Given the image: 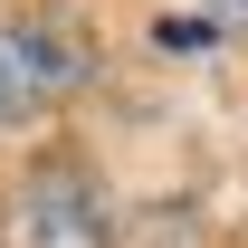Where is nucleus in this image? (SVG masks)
Instances as JSON below:
<instances>
[{
  "label": "nucleus",
  "mask_w": 248,
  "mask_h": 248,
  "mask_svg": "<svg viewBox=\"0 0 248 248\" xmlns=\"http://www.w3.org/2000/svg\"><path fill=\"white\" fill-rule=\"evenodd\" d=\"M86 29H67V19H0V124L10 115H48L58 95L86 86Z\"/></svg>",
  "instance_id": "obj_1"
},
{
  "label": "nucleus",
  "mask_w": 248,
  "mask_h": 248,
  "mask_svg": "<svg viewBox=\"0 0 248 248\" xmlns=\"http://www.w3.org/2000/svg\"><path fill=\"white\" fill-rule=\"evenodd\" d=\"M219 10H229V19H248V0H219Z\"/></svg>",
  "instance_id": "obj_3"
},
{
  "label": "nucleus",
  "mask_w": 248,
  "mask_h": 248,
  "mask_svg": "<svg viewBox=\"0 0 248 248\" xmlns=\"http://www.w3.org/2000/svg\"><path fill=\"white\" fill-rule=\"evenodd\" d=\"M29 248H115V210L77 162H48L29 182Z\"/></svg>",
  "instance_id": "obj_2"
}]
</instances>
